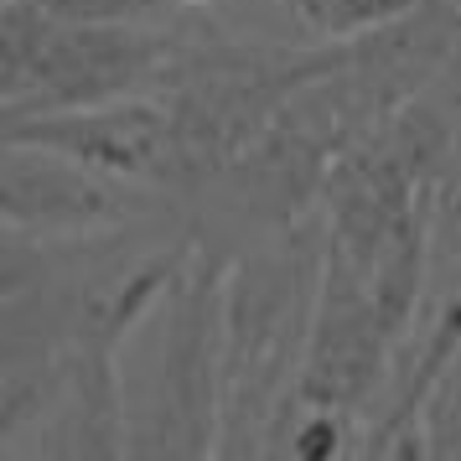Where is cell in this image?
Returning <instances> with one entry per match:
<instances>
[{
	"instance_id": "6da1fadb",
	"label": "cell",
	"mask_w": 461,
	"mask_h": 461,
	"mask_svg": "<svg viewBox=\"0 0 461 461\" xmlns=\"http://www.w3.org/2000/svg\"><path fill=\"white\" fill-rule=\"evenodd\" d=\"M327 265V223L321 233L295 218L265 249L233 265L223 285V410H218V451H259V430L275 425L291 378H301L312 348L316 295ZM295 399V389H291Z\"/></svg>"
},
{
	"instance_id": "7a4b0ae2",
	"label": "cell",
	"mask_w": 461,
	"mask_h": 461,
	"mask_svg": "<svg viewBox=\"0 0 461 461\" xmlns=\"http://www.w3.org/2000/svg\"><path fill=\"white\" fill-rule=\"evenodd\" d=\"M182 42L146 22H63L37 0H5L0 99L5 120L63 114L130 94H161L182 68Z\"/></svg>"
},
{
	"instance_id": "3957f363",
	"label": "cell",
	"mask_w": 461,
	"mask_h": 461,
	"mask_svg": "<svg viewBox=\"0 0 461 461\" xmlns=\"http://www.w3.org/2000/svg\"><path fill=\"white\" fill-rule=\"evenodd\" d=\"M5 140L63 150L73 161L146 192H192L167 94H130V99L63 109V114L5 120Z\"/></svg>"
},
{
	"instance_id": "277c9868",
	"label": "cell",
	"mask_w": 461,
	"mask_h": 461,
	"mask_svg": "<svg viewBox=\"0 0 461 461\" xmlns=\"http://www.w3.org/2000/svg\"><path fill=\"white\" fill-rule=\"evenodd\" d=\"M146 208L140 187L73 161L63 150L5 140V229L26 239H78L109 233Z\"/></svg>"
},
{
	"instance_id": "5b68a950",
	"label": "cell",
	"mask_w": 461,
	"mask_h": 461,
	"mask_svg": "<svg viewBox=\"0 0 461 461\" xmlns=\"http://www.w3.org/2000/svg\"><path fill=\"white\" fill-rule=\"evenodd\" d=\"M420 5H430V0H295V16L321 42H353V37H368L389 22H404Z\"/></svg>"
},
{
	"instance_id": "8992f818",
	"label": "cell",
	"mask_w": 461,
	"mask_h": 461,
	"mask_svg": "<svg viewBox=\"0 0 461 461\" xmlns=\"http://www.w3.org/2000/svg\"><path fill=\"white\" fill-rule=\"evenodd\" d=\"M171 11H176V5H218V0H167ZM285 5H295V0H285Z\"/></svg>"
}]
</instances>
